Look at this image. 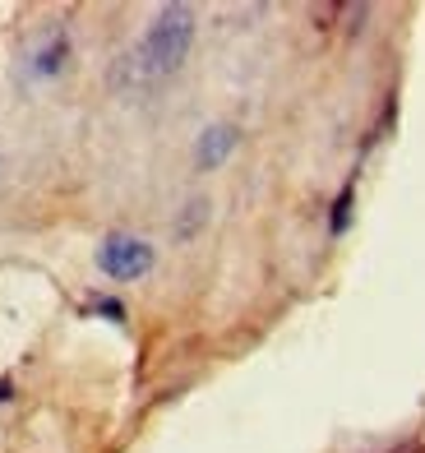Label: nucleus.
I'll list each match as a JSON object with an SVG mask.
<instances>
[{"label": "nucleus", "instance_id": "f03ea898", "mask_svg": "<svg viewBox=\"0 0 425 453\" xmlns=\"http://www.w3.org/2000/svg\"><path fill=\"white\" fill-rule=\"evenodd\" d=\"M97 269H102L107 278H116V282H134V278H144L153 269V245L139 241V236L116 232V236L102 241V250H97Z\"/></svg>", "mask_w": 425, "mask_h": 453}, {"label": "nucleus", "instance_id": "f257e3e1", "mask_svg": "<svg viewBox=\"0 0 425 453\" xmlns=\"http://www.w3.org/2000/svg\"><path fill=\"white\" fill-rule=\"evenodd\" d=\"M194 42V19L186 5H167L157 10V19L148 24V33L139 37V47L130 56V70L134 79H167L180 70V60H186Z\"/></svg>", "mask_w": 425, "mask_h": 453}, {"label": "nucleus", "instance_id": "7ed1b4c3", "mask_svg": "<svg viewBox=\"0 0 425 453\" xmlns=\"http://www.w3.org/2000/svg\"><path fill=\"white\" fill-rule=\"evenodd\" d=\"M236 149V130L231 126H213V130H204V134H199V149H194V162H199V167H217V162L222 157H227Z\"/></svg>", "mask_w": 425, "mask_h": 453}, {"label": "nucleus", "instance_id": "20e7f679", "mask_svg": "<svg viewBox=\"0 0 425 453\" xmlns=\"http://www.w3.org/2000/svg\"><path fill=\"white\" fill-rule=\"evenodd\" d=\"M347 209H352V190H342V199H338V213H333V232H342V222H347Z\"/></svg>", "mask_w": 425, "mask_h": 453}]
</instances>
